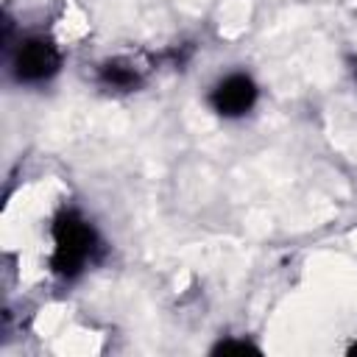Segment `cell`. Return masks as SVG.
Segmentation results:
<instances>
[{
  "instance_id": "cell-2",
  "label": "cell",
  "mask_w": 357,
  "mask_h": 357,
  "mask_svg": "<svg viewBox=\"0 0 357 357\" xmlns=\"http://www.w3.org/2000/svg\"><path fill=\"white\" fill-rule=\"evenodd\" d=\"M61 64V53L59 47L50 42V39H25L22 47L17 50V75L22 81H42V78H50Z\"/></svg>"
},
{
  "instance_id": "cell-3",
  "label": "cell",
  "mask_w": 357,
  "mask_h": 357,
  "mask_svg": "<svg viewBox=\"0 0 357 357\" xmlns=\"http://www.w3.org/2000/svg\"><path fill=\"white\" fill-rule=\"evenodd\" d=\"M257 100V84L243 75V73H234V75H226L209 95V103L218 114L223 117H240L245 114Z\"/></svg>"
},
{
  "instance_id": "cell-6",
  "label": "cell",
  "mask_w": 357,
  "mask_h": 357,
  "mask_svg": "<svg viewBox=\"0 0 357 357\" xmlns=\"http://www.w3.org/2000/svg\"><path fill=\"white\" fill-rule=\"evenodd\" d=\"M351 351H354V354H357V343H354V349H351Z\"/></svg>"
},
{
  "instance_id": "cell-5",
  "label": "cell",
  "mask_w": 357,
  "mask_h": 357,
  "mask_svg": "<svg viewBox=\"0 0 357 357\" xmlns=\"http://www.w3.org/2000/svg\"><path fill=\"white\" fill-rule=\"evenodd\" d=\"M215 351H220V354H231V351H257L251 343H245V340H223V343H218L215 346Z\"/></svg>"
},
{
  "instance_id": "cell-1",
  "label": "cell",
  "mask_w": 357,
  "mask_h": 357,
  "mask_svg": "<svg viewBox=\"0 0 357 357\" xmlns=\"http://www.w3.org/2000/svg\"><path fill=\"white\" fill-rule=\"evenodd\" d=\"M53 254H50V265L56 273L61 276H75L81 273L98 254V234L95 229L73 209H64L53 226Z\"/></svg>"
},
{
  "instance_id": "cell-4",
  "label": "cell",
  "mask_w": 357,
  "mask_h": 357,
  "mask_svg": "<svg viewBox=\"0 0 357 357\" xmlns=\"http://www.w3.org/2000/svg\"><path fill=\"white\" fill-rule=\"evenodd\" d=\"M145 73H148V67L134 56H120V59H112L100 67V78L112 86H120V89L137 86Z\"/></svg>"
}]
</instances>
